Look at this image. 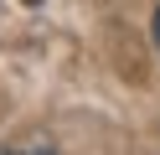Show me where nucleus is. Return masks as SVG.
<instances>
[{"instance_id": "obj_1", "label": "nucleus", "mask_w": 160, "mask_h": 155, "mask_svg": "<svg viewBox=\"0 0 160 155\" xmlns=\"http://www.w3.org/2000/svg\"><path fill=\"white\" fill-rule=\"evenodd\" d=\"M150 36H155V52H160V10H155V26H150Z\"/></svg>"}]
</instances>
